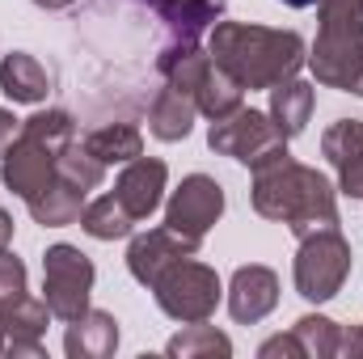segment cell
<instances>
[{"instance_id": "8992f818", "label": "cell", "mask_w": 363, "mask_h": 359, "mask_svg": "<svg viewBox=\"0 0 363 359\" xmlns=\"http://www.w3.org/2000/svg\"><path fill=\"white\" fill-rule=\"evenodd\" d=\"M152 296L161 304L165 317L174 321H211L224 287H220V275L207 267V263H194V258H178L157 275L152 283Z\"/></svg>"}, {"instance_id": "4dcf8cb0", "label": "cell", "mask_w": 363, "mask_h": 359, "mask_svg": "<svg viewBox=\"0 0 363 359\" xmlns=\"http://www.w3.org/2000/svg\"><path fill=\"white\" fill-rule=\"evenodd\" d=\"M9 241H13V216L0 207V250H9Z\"/></svg>"}, {"instance_id": "d4e9b609", "label": "cell", "mask_w": 363, "mask_h": 359, "mask_svg": "<svg viewBox=\"0 0 363 359\" xmlns=\"http://www.w3.org/2000/svg\"><path fill=\"white\" fill-rule=\"evenodd\" d=\"M321 157L342 174V170H351V165H359L363 161V123L359 118H338L334 127H325V136H321Z\"/></svg>"}, {"instance_id": "7402d4cb", "label": "cell", "mask_w": 363, "mask_h": 359, "mask_svg": "<svg viewBox=\"0 0 363 359\" xmlns=\"http://www.w3.org/2000/svg\"><path fill=\"white\" fill-rule=\"evenodd\" d=\"M81 228L89 233L93 241H118V237H131L135 220L127 216V207H123L114 194H101V199L85 203V211H81Z\"/></svg>"}, {"instance_id": "9c48e42d", "label": "cell", "mask_w": 363, "mask_h": 359, "mask_svg": "<svg viewBox=\"0 0 363 359\" xmlns=\"http://www.w3.org/2000/svg\"><path fill=\"white\" fill-rule=\"evenodd\" d=\"M220 216H224V186L207 174L182 178V186L165 203V228H174L182 237H194V241H203Z\"/></svg>"}, {"instance_id": "ffe728a7", "label": "cell", "mask_w": 363, "mask_h": 359, "mask_svg": "<svg viewBox=\"0 0 363 359\" xmlns=\"http://www.w3.org/2000/svg\"><path fill=\"white\" fill-rule=\"evenodd\" d=\"M85 153L97 157L101 165H127L135 157H144V136L131 123H110L85 136Z\"/></svg>"}, {"instance_id": "4316f807", "label": "cell", "mask_w": 363, "mask_h": 359, "mask_svg": "<svg viewBox=\"0 0 363 359\" xmlns=\"http://www.w3.org/2000/svg\"><path fill=\"white\" fill-rule=\"evenodd\" d=\"M258 355L262 359H304V347H300V338L287 330V334H274V338H267L262 347H258Z\"/></svg>"}, {"instance_id": "7a4b0ae2", "label": "cell", "mask_w": 363, "mask_h": 359, "mask_svg": "<svg viewBox=\"0 0 363 359\" xmlns=\"http://www.w3.org/2000/svg\"><path fill=\"white\" fill-rule=\"evenodd\" d=\"M207 51L241 89H274L308 64L304 38L296 30H271L250 21H216L207 30Z\"/></svg>"}, {"instance_id": "d6a6232c", "label": "cell", "mask_w": 363, "mask_h": 359, "mask_svg": "<svg viewBox=\"0 0 363 359\" xmlns=\"http://www.w3.org/2000/svg\"><path fill=\"white\" fill-rule=\"evenodd\" d=\"M279 4H287V9H313L317 0H279Z\"/></svg>"}, {"instance_id": "5bb4252c", "label": "cell", "mask_w": 363, "mask_h": 359, "mask_svg": "<svg viewBox=\"0 0 363 359\" xmlns=\"http://www.w3.org/2000/svg\"><path fill=\"white\" fill-rule=\"evenodd\" d=\"M161 21L165 30L174 34L169 43H199L224 13L228 0H144Z\"/></svg>"}, {"instance_id": "3957f363", "label": "cell", "mask_w": 363, "mask_h": 359, "mask_svg": "<svg viewBox=\"0 0 363 359\" xmlns=\"http://www.w3.org/2000/svg\"><path fill=\"white\" fill-rule=\"evenodd\" d=\"M72 144H77V123L68 110H38L21 118V131L0 161V182L21 203H34L55 182V165Z\"/></svg>"}, {"instance_id": "8fae6325", "label": "cell", "mask_w": 363, "mask_h": 359, "mask_svg": "<svg viewBox=\"0 0 363 359\" xmlns=\"http://www.w3.org/2000/svg\"><path fill=\"white\" fill-rule=\"evenodd\" d=\"M165 182H169V170L161 157H135L123 165V174L114 182V199L127 207V216L140 224L148 220L157 207H161V194H165Z\"/></svg>"}, {"instance_id": "83f0119b", "label": "cell", "mask_w": 363, "mask_h": 359, "mask_svg": "<svg viewBox=\"0 0 363 359\" xmlns=\"http://www.w3.org/2000/svg\"><path fill=\"white\" fill-rule=\"evenodd\" d=\"M338 190H342V194H351V199H363V161L338 174Z\"/></svg>"}, {"instance_id": "1f68e13d", "label": "cell", "mask_w": 363, "mask_h": 359, "mask_svg": "<svg viewBox=\"0 0 363 359\" xmlns=\"http://www.w3.org/2000/svg\"><path fill=\"white\" fill-rule=\"evenodd\" d=\"M38 9H47V13H60V9H68V4H77V0H34Z\"/></svg>"}, {"instance_id": "f1b7e54d", "label": "cell", "mask_w": 363, "mask_h": 359, "mask_svg": "<svg viewBox=\"0 0 363 359\" xmlns=\"http://www.w3.org/2000/svg\"><path fill=\"white\" fill-rule=\"evenodd\" d=\"M17 131H21V118H13V110L0 106V157L9 153V144L17 140Z\"/></svg>"}, {"instance_id": "5b68a950", "label": "cell", "mask_w": 363, "mask_h": 359, "mask_svg": "<svg viewBox=\"0 0 363 359\" xmlns=\"http://www.w3.org/2000/svg\"><path fill=\"white\" fill-rule=\"evenodd\" d=\"M351 241L342 237V228H317L308 237H300V250H296V292L313 304H325L342 292V283L351 279Z\"/></svg>"}, {"instance_id": "ac0fdd59", "label": "cell", "mask_w": 363, "mask_h": 359, "mask_svg": "<svg viewBox=\"0 0 363 359\" xmlns=\"http://www.w3.org/2000/svg\"><path fill=\"white\" fill-rule=\"evenodd\" d=\"M194 114H199V106H194V101H190L182 89L165 85V89L157 93L152 110H148V131H152L157 140H165V144H178V140H186V136H190Z\"/></svg>"}, {"instance_id": "4fadbf2b", "label": "cell", "mask_w": 363, "mask_h": 359, "mask_svg": "<svg viewBox=\"0 0 363 359\" xmlns=\"http://www.w3.org/2000/svg\"><path fill=\"white\" fill-rule=\"evenodd\" d=\"M47 321H51V309L47 300L38 296H17L9 304H0V326H4V355H30V359H43V334H47Z\"/></svg>"}, {"instance_id": "6da1fadb", "label": "cell", "mask_w": 363, "mask_h": 359, "mask_svg": "<svg viewBox=\"0 0 363 359\" xmlns=\"http://www.w3.org/2000/svg\"><path fill=\"white\" fill-rule=\"evenodd\" d=\"M254 211L262 220H279L291 237H308L317 228H338V190L313 165H300L291 153H279L254 170Z\"/></svg>"}, {"instance_id": "e0dca14e", "label": "cell", "mask_w": 363, "mask_h": 359, "mask_svg": "<svg viewBox=\"0 0 363 359\" xmlns=\"http://www.w3.org/2000/svg\"><path fill=\"white\" fill-rule=\"evenodd\" d=\"M313 106H317V93L308 81H283V85H274L271 89V123L279 127V136L283 140H296L304 127H308V118H313Z\"/></svg>"}, {"instance_id": "7c38bea8", "label": "cell", "mask_w": 363, "mask_h": 359, "mask_svg": "<svg viewBox=\"0 0 363 359\" xmlns=\"http://www.w3.org/2000/svg\"><path fill=\"white\" fill-rule=\"evenodd\" d=\"M279 304V275L271 267H237L228 283V313L237 326H258L262 317H271Z\"/></svg>"}, {"instance_id": "d6986e66", "label": "cell", "mask_w": 363, "mask_h": 359, "mask_svg": "<svg viewBox=\"0 0 363 359\" xmlns=\"http://www.w3.org/2000/svg\"><path fill=\"white\" fill-rule=\"evenodd\" d=\"M85 190H77V186H68L64 178H55L34 203H26L30 207V216H34V224H43V228H68V224H77L81 220V211H85Z\"/></svg>"}, {"instance_id": "603a6c76", "label": "cell", "mask_w": 363, "mask_h": 359, "mask_svg": "<svg viewBox=\"0 0 363 359\" xmlns=\"http://www.w3.org/2000/svg\"><path fill=\"white\" fill-rule=\"evenodd\" d=\"M291 334L300 338L304 359H334V355H342V338H347V330H342L338 321L321 317V313H304V317L291 326Z\"/></svg>"}, {"instance_id": "f546056e", "label": "cell", "mask_w": 363, "mask_h": 359, "mask_svg": "<svg viewBox=\"0 0 363 359\" xmlns=\"http://www.w3.org/2000/svg\"><path fill=\"white\" fill-rule=\"evenodd\" d=\"M342 355L363 359V326L355 330V334H347V338H342Z\"/></svg>"}, {"instance_id": "30bf717a", "label": "cell", "mask_w": 363, "mask_h": 359, "mask_svg": "<svg viewBox=\"0 0 363 359\" xmlns=\"http://www.w3.org/2000/svg\"><path fill=\"white\" fill-rule=\"evenodd\" d=\"M199 245H203V241L182 237V233L165 228V224H161V228H148V233L131 237V245H127V270H131L135 283L152 287L157 275L169 267V263H178V258H194Z\"/></svg>"}, {"instance_id": "9a60e30c", "label": "cell", "mask_w": 363, "mask_h": 359, "mask_svg": "<svg viewBox=\"0 0 363 359\" xmlns=\"http://www.w3.org/2000/svg\"><path fill=\"white\" fill-rule=\"evenodd\" d=\"M64 351L72 359H106L118 351V321L106 309H85L77 321H68Z\"/></svg>"}, {"instance_id": "ba28073f", "label": "cell", "mask_w": 363, "mask_h": 359, "mask_svg": "<svg viewBox=\"0 0 363 359\" xmlns=\"http://www.w3.org/2000/svg\"><path fill=\"white\" fill-rule=\"evenodd\" d=\"M207 144H211V153L233 157V161H241V165H250V170H258L262 161H271L279 153H287V140L279 136V127L271 123V114L250 110V106H241V110L216 118L211 131H207Z\"/></svg>"}, {"instance_id": "2e32d148", "label": "cell", "mask_w": 363, "mask_h": 359, "mask_svg": "<svg viewBox=\"0 0 363 359\" xmlns=\"http://www.w3.org/2000/svg\"><path fill=\"white\" fill-rule=\"evenodd\" d=\"M0 93L21 101V106H38L51 93V72L26 51H9L0 60Z\"/></svg>"}, {"instance_id": "836d02e7", "label": "cell", "mask_w": 363, "mask_h": 359, "mask_svg": "<svg viewBox=\"0 0 363 359\" xmlns=\"http://www.w3.org/2000/svg\"><path fill=\"white\" fill-rule=\"evenodd\" d=\"M4 347H9V338H4V326H0V355H4Z\"/></svg>"}, {"instance_id": "44dd1931", "label": "cell", "mask_w": 363, "mask_h": 359, "mask_svg": "<svg viewBox=\"0 0 363 359\" xmlns=\"http://www.w3.org/2000/svg\"><path fill=\"white\" fill-rule=\"evenodd\" d=\"M194 106H199V114H207L211 123L216 118H224V114H233V110H241L245 106V89L211 60V68H207V77H203V85L194 89Z\"/></svg>"}, {"instance_id": "484cf974", "label": "cell", "mask_w": 363, "mask_h": 359, "mask_svg": "<svg viewBox=\"0 0 363 359\" xmlns=\"http://www.w3.org/2000/svg\"><path fill=\"white\" fill-rule=\"evenodd\" d=\"M26 296V263L9 250H0V304Z\"/></svg>"}, {"instance_id": "52a82bcc", "label": "cell", "mask_w": 363, "mask_h": 359, "mask_svg": "<svg viewBox=\"0 0 363 359\" xmlns=\"http://www.w3.org/2000/svg\"><path fill=\"white\" fill-rule=\"evenodd\" d=\"M93 270L89 254H81L77 245L60 241L43 254V300L51 309V317L60 321H77L85 309H89V296H93Z\"/></svg>"}, {"instance_id": "277c9868", "label": "cell", "mask_w": 363, "mask_h": 359, "mask_svg": "<svg viewBox=\"0 0 363 359\" xmlns=\"http://www.w3.org/2000/svg\"><path fill=\"white\" fill-rule=\"evenodd\" d=\"M321 30L308 51L317 85L363 97V0H317Z\"/></svg>"}, {"instance_id": "cb8c5ba5", "label": "cell", "mask_w": 363, "mask_h": 359, "mask_svg": "<svg viewBox=\"0 0 363 359\" xmlns=\"http://www.w3.org/2000/svg\"><path fill=\"white\" fill-rule=\"evenodd\" d=\"M165 351H169V355H182V359H203V355L228 359L233 355V338H228L224 330L207 326V321H186V330L169 338Z\"/></svg>"}]
</instances>
